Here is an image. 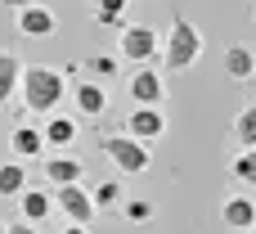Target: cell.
Listing matches in <instances>:
<instances>
[{
  "instance_id": "obj_1",
  "label": "cell",
  "mask_w": 256,
  "mask_h": 234,
  "mask_svg": "<svg viewBox=\"0 0 256 234\" xmlns=\"http://www.w3.org/2000/svg\"><path fill=\"white\" fill-rule=\"evenodd\" d=\"M18 95H22V108L32 117H50V113H58V104L68 95V77L58 68H45V63H22Z\"/></svg>"
},
{
  "instance_id": "obj_2",
  "label": "cell",
  "mask_w": 256,
  "mask_h": 234,
  "mask_svg": "<svg viewBox=\"0 0 256 234\" xmlns=\"http://www.w3.org/2000/svg\"><path fill=\"white\" fill-rule=\"evenodd\" d=\"M202 59V32L176 9L171 14V27H166V36H162V68L166 72H184V68H194Z\"/></svg>"
},
{
  "instance_id": "obj_3",
  "label": "cell",
  "mask_w": 256,
  "mask_h": 234,
  "mask_svg": "<svg viewBox=\"0 0 256 234\" xmlns=\"http://www.w3.org/2000/svg\"><path fill=\"white\" fill-rule=\"evenodd\" d=\"M162 54V36L148 27V23H126L122 27V36H117V59L122 63H153Z\"/></svg>"
},
{
  "instance_id": "obj_4",
  "label": "cell",
  "mask_w": 256,
  "mask_h": 234,
  "mask_svg": "<svg viewBox=\"0 0 256 234\" xmlns=\"http://www.w3.org/2000/svg\"><path fill=\"white\" fill-rule=\"evenodd\" d=\"M104 158L122 171V176H144L148 171V162H153V153H148V144H140L135 135H104Z\"/></svg>"
},
{
  "instance_id": "obj_5",
  "label": "cell",
  "mask_w": 256,
  "mask_h": 234,
  "mask_svg": "<svg viewBox=\"0 0 256 234\" xmlns=\"http://www.w3.org/2000/svg\"><path fill=\"white\" fill-rule=\"evenodd\" d=\"M54 207L68 216V225H90V221H94L90 189H81V185H58V189H54Z\"/></svg>"
},
{
  "instance_id": "obj_6",
  "label": "cell",
  "mask_w": 256,
  "mask_h": 234,
  "mask_svg": "<svg viewBox=\"0 0 256 234\" xmlns=\"http://www.w3.org/2000/svg\"><path fill=\"white\" fill-rule=\"evenodd\" d=\"M14 27H18V36H32V41H40V36H54L58 32V18H54V9L50 5H27V9H18L14 14Z\"/></svg>"
},
{
  "instance_id": "obj_7",
  "label": "cell",
  "mask_w": 256,
  "mask_h": 234,
  "mask_svg": "<svg viewBox=\"0 0 256 234\" xmlns=\"http://www.w3.org/2000/svg\"><path fill=\"white\" fill-rule=\"evenodd\" d=\"M126 135H135L140 144H153L166 135V113L162 108H148V104H135V113L126 117Z\"/></svg>"
},
{
  "instance_id": "obj_8",
  "label": "cell",
  "mask_w": 256,
  "mask_h": 234,
  "mask_svg": "<svg viewBox=\"0 0 256 234\" xmlns=\"http://www.w3.org/2000/svg\"><path fill=\"white\" fill-rule=\"evenodd\" d=\"M130 99H135V104H148V108H162V99H166V77H162L153 63H144V68L130 77Z\"/></svg>"
},
{
  "instance_id": "obj_9",
  "label": "cell",
  "mask_w": 256,
  "mask_h": 234,
  "mask_svg": "<svg viewBox=\"0 0 256 234\" xmlns=\"http://www.w3.org/2000/svg\"><path fill=\"white\" fill-rule=\"evenodd\" d=\"M220 225L234 230V234L256 230V198L252 194H230V198L220 203Z\"/></svg>"
},
{
  "instance_id": "obj_10",
  "label": "cell",
  "mask_w": 256,
  "mask_h": 234,
  "mask_svg": "<svg viewBox=\"0 0 256 234\" xmlns=\"http://www.w3.org/2000/svg\"><path fill=\"white\" fill-rule=\"evenodd\" d=\"M9 153H14L18 162H27V158H45L50 149H45L40 126H36V122H18V126L9 131Z\"/></svg>"
},
{
  "instance_id": "obj_11",
  "label": "cell",
  "mask_w": 256,
  "mask_h": 234,
  "mask_svg": "<svg viewBox=\"0 0 256 234\" xmlns=\"http://www.w3.org/2000/svg\"><path fill=\"white\" fill-rule=\"evenodd\" d=\"M40 162H45V185H50V189H58V185H81V180H86V162H81V158L50 153V158H40Z\"/></svg>"
},
{
  "instance_id": "obj_12",
  "label": "cell",
  "mask_w": 256,
  "mask_h": 234,
  "mask_svg": "<svg viewBox=\"0 0 256 234\" xmlns=\"http://www.w3.org/2000/svg\"><path fill=\"white\" fill-rule=\"evenodd\" d=\"M18 212H22V221H27V225H45V221H50V212H54V189H45V185H40V189H32V185H27V189L18 194Z\"/></svg>"
},
{
  "instance_id": "obj_13",
  "label": "cell",
  "mask_w": 256,
  "mask_h": 234,
  "mask_svg": "<svg viewBox=\"0 0 256 234\" xmlns=\"http://www.w3.org/2000/svg\"><path fill=\"white\" fill-rule=\"evenodd\" d=\"M72 108H76V117H99L108 108V90L99 81H76L72 86Z\"/></svg>"
},
{
  "instance_id": "obj_14",
  "label": "cell",
  "mask_w": 256,
  "mask_h": 234,
  "mask_svg": "<svg viewBox=\"0 0 256 234\" xmlns=\"http://www.w3.org/2000/svg\"><path fill=\"white\" fill-rule=\"evenodd\" d=\"M225 77L230 81H252L256 77V54H252V45H243V41H234V45H225Z\"/></svg>"
},
{
  "instance_id": "obj_15",
  "label": "cell",
  "mask_w": 256,
  "mask_h": 234,
  "mask_svg": "<svg viewBox=\"0 0 256 234\" xmlns=\"http://www.w3.org/2000/svg\"><path fill=\"white\" fill-rule=\"evenodd\" d=\"M76 131H81V122H76V117H63V113H50L45 126H40L45 149H68V144L76 140Z\"/></svg>"
},
{
  "instance_id": "obj_16",
  "label": "cell",
  "mask_w": 256,
  "mask_h": 234,
  "mask_svg": "<svg viewBox=\"0 0 256 234\" xmlns=\"http://www.w3.org/2000/svg\"><path fill=\"white\" fill-rule=\"evenodd\" d=\"M18 81H22V59L9 54V50H0V108L18 95Z\"/></svg>"
},
{
  "instance_id": "obj_17",
  "label": "cell",
  "mask_w": 256,
  "mask_h": 234,
  "mask_svg": "<svg viewBox=\"0 0 256 234\" xmlns=\"http://www.w3.org/2000/svg\"><path fill=\"white\" fill-rule=\"evenodd\" d=\"M90 203H94V212H117L126 203V185L122 180H99V185H90Z\"/></svg>"
},
{
  "instance_id": "obj_18",
  "label": "cell",
  "mask_w": 256,
  "mask_h": 234,
  "mask_svg": "<svg viewBox=\"0 0 256 234\" xmlns=\"http://www.w3.org/2000/svg\"><path fill=\"white\" fill-rule=\"evenodd\" d=\"M117 212H122V221H126V225H153L158 203H153V198H135V194H126V203H122Z\"/></svg>"
},
{
  "instance_id": "obj_19",
  "label": "cell",
  "mask_w": 256,
  "mask_h": 234,
  "mask_svg": "<svg viewBox=\"0 0 256 234\" xmlns=\"http://www.w3.org/2000/svg\"><path fill=\"white\" fill-rule=\"evenodd\" d=\"M230 135H234V144H238V149H256V104H243V108H238V117H234Z\"/></svg>"
},
{
  "instance_id": "obj_20",
  "label": "cell",
  "mask_w": 256,
  "mask_h": 234,
  "mask_svg": "<svg viewBox=\"0 0 256 234\" xmlns=\"http://www.w3.org/2000/svg\"><path fill=\"white\" fill-rule=\"evenodd\" d=\"M22 189H27V167L14 158V162L0 167V198H18Z\"/></svg>"
},
{
  "instance_id": "obj_21",
  "label": "cell",
  "mask_w": 256,
  "mask_h": 234,
  "mask_svg": "<svg viewBox=\"0 0 256 234\" xmlns=\"http://www.w3.org/2000/svg\"><path fill=\"white\" fill-rule=\"evenodd\" d=\"M126 5L130 0H94V23L99 27H126Z\"/></svg>"
},
{
  "instance_id": "obj_22",
  "label": "cell",
  "mask_w": 256,
  "mask_h": 234,
  "mask_svg": "<svg viewBox=\"0 0 256 234\" xmlns=\"http://www.w3.org/2000/svg\"><path fill=\"white\" fill-rule=\"evenodd\" d=\"M230 171H234V180H238V185L256 189V149H243V153H234Z\"/></svg>"
},
{
  "instance_id": "obj_23",
  "label": "cell",
  "mask_w": 256,
  "mask_h": 234,
  "mask_svg": "<svg viewBox=\"0 0 256 234\" xmlns=\"http://www.w3.org/2000/svg\"><path fill=\"white\" fill-rule=\"evenodd\" d=\"M90 77H117V68H122V59L117 54H90L86 63H81Z\"/></svg>"
},
{
  "instance_id": "obj_24",
  "label": "cell",
  "mask_w": 256,
  "mask_h": 234,
  "mask_svg": "<svg viewBox=\"0 0 256 234\" xmlns=\"http://www.w3.org/2000/svg\"><path fill=\"white\" fill-rule=\"evenodd\" d=\"M27 5H36V0H0V9H14V14H18V9H27Z\"/></svg>"
},
{
  "instance_id": "obj_25",
  "label": "cell",
  "mask_w": 256,
  "mask_h": 234,
  "mask_svg": "<svg viewBox=\"0 0 256 234\" xmlns=\"http://www.w3.org/2000/svg\"><path fill=\"white\" fill-rule=\"evenodd\" d=\"M9 234H40L36 225H27V221H18V225H9Z\"/></svg>"
},
{
  "instance_id": "obj_26",
  "label": "cell",
  "mask_w": 256,
  "mask_h": 234,
  "mask_svg": "<svg viewBox=\"0 0 256 234\" xmlns=\"http://www.w3.org/2000/svg\"><path fill=\"white\" fill-rule=\"evenodd\" d=\"M63 234H90V225H63Z\"/></svg>"
},
{
  "instance_id": "obj_27",
  "label": "cell",
  "mask_w": 256,
  "mask_h": 234,
  "mask_svg": "<svg viewBox=\"0 0 256 234\" xmlns=\"http://www.w3.org/2000/svg\"><path fill=\"white\" fill-rule=\"evenodd\" d=\"M0 234H9V225H4V221H0Z\"/></svg>"
},
{
  "instance_id": "obj_28",
  "label": "cell",
  "mask_w": 256,
  "mask_h": 234,
  "mask_svg": "<svg viewBox=\"0 0 256 234\" xmlns=\"http://www.w3.org/2000/svg\"><path fill=\"white\" fill-rule=\"evenodd\" d=\"M252 23H256V5H252Z\"/></svg>"
},
{
  "instance_id": "obj_29",
  "label": "cell",
  "mask_w": 256,
  "mask_h": 234,
  "mask_svg": "<svg viewBox=\"0 0 256 234\" xmlns=\"http://www.w3.org/2000/svg\"><path fill=\"white\" fill-rule=\"evenodd\" d=\"M243 234H256V230H243Z\"/></svg>"
}]
</instances>
